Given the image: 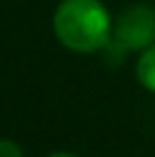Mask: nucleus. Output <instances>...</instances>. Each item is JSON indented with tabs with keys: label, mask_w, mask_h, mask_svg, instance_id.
Wrapping results in <instances>:
<instances>
[{
	"label": "nucleus",
	"mask_w": 155,
	"mask_h": 157,
	"mask_svg": "<svg viewBox=\"0 0 155 157\" xmlns=\"http://www.w3.org/2000/svg\"><path fill=\"white\" fill-rule=\"evenodd\" d=\"M49 157H75L73 152H54V155H49Z\"/></svg>",
	"instance_id": "obj_5"
},
{
	"label": "nucleus",
	"mask_w": 155,
	"mask_h": 157,
	"mask_svg": "<svg viewBox=\"0 0 155 157\" xmlns=\"http://www.w3.org/2000/svg\"><path fill=\"white\" fill-rule=\"evenodd\" d=\"M0 157H23L21 147L10 139H0Z\"/></svg>",
	"instance_id": "obj_4"
},
{
	"label": "nucleus",
	"mask_w": 155,
	"mask_h": 157,
	"mask_svg": "<svg viewBox=\"0 0 155 157\" xmlns=\"http://www.w3.org/2000/svg\"><path fill=\"white\" fill-rule=\"evenodd\" d=\"M134 75L145 90L155 93V44L142 49V54L137 57V64H134Z\"/></svg>",
	"instance_id": "obj_3"
},
{
	"label": "nucleus",
	"mask_w": 155,
	"mask_h": 157,
	"mask_svg": "<svg viewBox=\"0 0 155 157\" xmlns=\"http://www.w3.org/2000/svg\"><path fill=\"white\" fill-rule=\"evenodd\" d=\"M121 52H142L155 44V8L150 5H129L116 18L111 29V41Z\"/></svg>",
	"instance_id": "obj_2"
},
{
	"label": "nucleus",
	"mask_w": 155,
	"mask_h": 157,
	"mask_svg": "<svg viewBox=\"0 0 155 157\" xmlns=\"http://www.w3.org/2000/svg\"><path fill=\"white\" fill-rule=\"evenodd\" d=\"M60 44L78 54H93L111 41V18L101 0H62L52 18Z\"/></svg>",
	"instance_id": "obj_1"
}]
</instances>
